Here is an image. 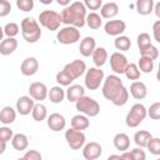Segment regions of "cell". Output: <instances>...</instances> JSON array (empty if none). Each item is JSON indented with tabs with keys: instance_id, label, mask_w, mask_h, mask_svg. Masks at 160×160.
Listing matches in <instances>:
<instances>
[{
	"instance_id": "ffe728a7",
	"label": "cell",
	"mask_w": 160,
	"mask_h": 160,
	"mask_svg": "<svg viewBox=\"0 0 160 160\" xmlns=\"http://www.w3.org/2000/svg\"><path fill=\"white\" fill-rule=\"evenodd\" d=\"M112 144L116 150H119L121 152L126 151L130 148V138L125 132H118L112 139Z\"/></svg>"
},
{
	"instance_id": "6f0895ef",
	"label": "cell",
	"mask_w": 160,
	"mask_h": 160,
	"mask_svg": "<svg viewBox=\"0 0 160 160\" xmlns=\"http://www.w3.org/2000/svg\"><path fill=\"white\" fill-rule=\"evenodd\" d=\"M159 70H160V62H159Z\"/></svg>"
},
{
	"instance_id": "cb8c5ba5",
	"label": "cell",
	"mask_w": 160,
	"mask_h": 160,
	"mask_svg": "<svg viewBox=\"0 0 160 160\" xmlns=\"http://www.w3.org/2000/svg\"><path fill=\"white\" fill-rule=\"evenodd\" d=\"M70 124H71V128L76 130H86L90 126V120H89V116L79 112L71 118Z\"/></svg>"
},
{
	"instance_id": "11a10c76",
	"label": "cell",
	"mask_w": 160,
	"mask_h": 160,
	"mask_svg": "<svg viewBox=\"0 0 160 160\" xmlns=\"http://www.w3.org/2000/svg\"><path fill=\"white\" fill-rule=\"evenodd\" d=\"M108 159H109V160H111V159H119V160H120V159H121V155H120V154H119V155H110Z\"/></svg>"
},
{
	"instance_id": "4316f807",
	"label": "cell",
	"mask_w": 160,
	"mask_h": 160,
	"mask_svg": "<svg viewBox=\"0 0 160 160\" xmlns=\"http://www.w3.org/2000/svg\"><path fill=\"white\" fill-rule=\"evenodd\" d=\"M11 145H12V148H14L15 150H18V151H24V150H26L28 146H29V139H28V136H26L25 134H21V132L14 134V136H12V139H11Z\"/></svg>"
},
{
	"instance_id": "681fc988",
	"label": "cell",
	"mask_w": 160,
	"mask_h": 160,
	"mask_svg": "<svg viewBox=\"0 0 160 160\" xmlns=\"http://www.w3.org/2000/svg\"><path fill=\"white\" fill-rule=\"evenodd\" d=\"M154 14L158 19H160V1L155 2V5H154Z\"/></svg>"
},
{
	"instance_id": "e575fe53",
	"label": "cell",
	"mask_w": 160,
	"mask_h": 160,
	"mask_svg": "<svg viewBox=\"0 0 160 160\" xmlns=\"http://www.w3.org/2000/svg\"><path fill=\"white\" fill-rule=\"evenodd\" d=\"M125 76L128 80H139L140 79V75H141V71L138 66V64H134V62H129L126 70H125Z\"/></svg>"
},
{
	"instance_id": "d6a6232c",
	"label": "cell",
	"mask_w": 160,
	"mask_h": 160,
	"mask_svg": "<svg viewBox=\"0 0 160 160\" xmlns=\"http://www.w3.org/2000/svg\"><path fill=\"white\" fill-rule=\"evenodd\" d=\"M114 46L119 51H128L131 48V40L125 35H119L114 40Z\"/></svg>"
},
{
	"instance_id": "1f68e13d",
	"label": "cell",
	"mask_w": 160,
	"mask_h": 160,
	"mask_svg": "<svg viewBox=\"0 0 160 160\" xmlns=\"http://www.w3.org/2000/svg\"><path fill=\"white\" fill-rule=\"evenodd\" d=\"M86 25L90 29H92V30L100 29V26L102 25V18H101V15H99L95 11H91L90 14L86 15Z\"/></svg>"
},
{
	"instance_id": "603a6c76",
	"label": "cell",
	"mask_w": 160,
	"mask_h": 160,
	"mask_svg": "<svg viewBox=\"0 0 160 160\" xmlns=\"http://www.w3.org/2000/svg\"><path fill=\"white\" fill-rule=\"evenodd\" d=\"M85 95V89L81 85H70L66 90V99L70 102H76L81 96Z\"/></svg>"
},
{
	"instance_id": "4fadbf2b",
	"label": "cell",
	"mask_w": 160,
	"mask_h": 160,
	"mask_svg": "<svg viewBox=\"0 0 160 160\" xmlns=\"http://www.w3.org/2000/svg\"><path fill=\"white\" fill-rule=\"evenodd\" d=\"M102 154V148L99 142L96 141H90L86 142L82 148V156L86 160H95L99 159Z\"/></svg>"
},
{
	"instance_id": "d6986e66",
	"label": "cell",
	"mask_w": 160,
	"mask_h": 160,
	"mask_svg": "<svg viewBox=\"0 0 160 160\" xmlns=\"http://www.w3.org/2000/svg\"><path fill=\"white\" fill-rule=\"evenodd\" d=\"M129 91H130L131 96L134 99H136V100H142L148 95V88H146V85L142 81H138V80H135V81L131 82Z\"/></svg>"
},
{
	"instance_id": "3957f363",
	"label": "cell",
	"mask_w": 160,
	"mask_h": 160,
	"mask_svg": "<svg viewBox=\"0 0 160 160\" xmlns=\"http://www.w3.org/2000/svg\"><path fill=\"white\" fill-rule=\"evenodd\" d=\"M20 28H21V35L26 42L34 44L40 40V38H41L40 24L36 20H34L32 18H24L21 20Z\"/></svg>"
},
{
	"instance_id": "7402d4cb",
	"label": "cell",
	"mask_w": 160,
	"mask_h": 160,
	"mask_svg": "<svg viewBox=\"0 0 160 160\" xmlns=\"http://www.w3.org/2000/svg\"><path fill=\"white\" fill-rule=\"evenodd\" d=\"M18 48V40L15 38H5L0 44V54L4 56L11 55Z\"/></svg>"
},
{
	"instance_id": "8d00e7d4",
	"label": "cell",
	"mask_w": 160,
	"mask_h": 160,
	"mask_svg": "<svg viewBox=\"0 0 160 160\" xmlns=\"http://www.w3.org/2000/svg\"><path fill=\"white\" fill-rule=\"evenodd\" d=\"M139 51H140V55L141 56H148V58H150L152 60H156L159 58V50L152 44L149 45V46H145L142 49H139Z\"/></svg>"
},
{
	"instance_id": "7bdbcfd3",
	"label": "cell",
	"mask_w": 160,
	"mask_h": 160,
	"mask_svg": "<svg viewBox=\"0 0 160 160\" xmlns=\"http://www.w3.org/2000/svg\"><path fill=\"white\" fill-rule=\"evenodd\" d=\"M12 136H14V132L8 125H4V126L0 128V140L8 142V141H10L12 139Z\"/></svg>"
},
{
	"instance_id": "8fae6325",
	"label": "cell",
	"mask_w": 160,
	"mask_h": 160,
	"mask_svg": "<svg viewBox=\"0 0 160 160\" xmlns=\"http://www.w3.org/2000/svg\"><path fill=\"white\" fill-rule=\"evenodd\" d=\"M64 70L66 72H69L74 80L79 79L80 76H82L85 72H86V64L84 60H80V59H76V60H72L71 62H68L65 66H64Z\"/></svg>"
},
{
	"instance_id": "ab89813d",
	"label": "cell",
	"mask_w": 160,
	"mask_h": 160,
	"mask_svg": "<svg viewBox=\"0 0 160 160\" xmlns=\"http://www.w3.org/2000/svg\"><path fill=\"white\" fill-rule=\"evenodd\" d=\"M148 116L152 120H160V102H154L148 109Z\"/></svg>"
},
{
	"instance_id": "2e32d148",
	"label": "cell",
	"mask_w": 160,
	"mask_h": 160,
	"mask_svg": "<svg viewBox=\"0 0 160 160\" xmlns=\"http://www.w3.org/2000/svg\"><path fill=\"white\" fill-rule=\"evenodd\" d=\"M38 70H39V61L34 56L24 59L20 65V71L24 76H32L38 72Z\"/></svg>"
},
{
	"instance_id": "484cf974",
	"label": "cell",
	"mask_w": 160,
	"mask_h": 160,
	"mask_svg": "<svg viewBox=\"0 0 160 160\" xmlns=\"http://www.w3.org/2000/svg\"><path fill=\"white\" fill-rule=\"evenodd\" d=\"M48 98L50 99L51 102H54V104H60V102H62L64 99L66 98V91L61 88V85L52 86V88H50V90H49Z\"/></svg>"
},
{
	"instance_id": "d590c367",
	"label": "cell",
	"mask_w": 160,
	"mask_h": 160,
	"mask_svg": "<svg viewBox=\"0 0 160 160\" xmlns=\"http://www.w3.org/2000/svg\"><path fill=\"white\" fill-rule=\"evenodd\" d=\"M55 80H56V82H58L59 85H61V86H70L71 82L74 81V78H72L69 72H66V71L62 69V70H60V71L56 74Z\"/></svg>"
},
{
	"instance_id": "7c38bea8",
	"label": "cell",
	"mask_w": 160,
	"mask_h": 160,
	"mask_svg": "<svg viewBox=\"0 0 160 160\" xmlns=\"http://www.w3.org/2000/svg\"><path fill=\"white\" fill-rule=\"evenodd\" d=\"M49 89L44 82L40 81H34L29 86V95L35 100V101H42L48 98Z\"/></svg>"
},
{
	"instance_id": "f5cc1de1",
	"label": "cell",
	"mask_w": 160,
	"mask_h": 160,
	"mask_svg": "<svg viewBox=\"0 0 160 160\" xmlns=\"http://www.w3.org/2000/svg\"><path fill=\"white\" fill-rule=\"evenodd\" d=\"M56 2L59 4V5H61V6H68V5H70V2H71V0H56Z\"/></svg>"
},
{
	"instance_id": "5bb4252c",
	"label": "cell",
	"mask_w": 160,
	"mask_h": 160,
	"mask_svg": "<svg viewBox=\"0 0 160 160\" xmlns=\"http://www.w3.org/2000/svg\"><path fill=\"white\" fill-rule=\"evenodd\" d=\"M35 106V100L29 95H22L16 100V110L20 115H29L31 114L32 109Z\"/></svg>"
},
{
	"instance_id": "9c48e42d",
	"label": "cell",
	"mask_w": 160,
	"mask_h": 160,
	"mask_svg": "<svg viewBox=\"0 0 160 160\" xmlns=\"http://www.w3.org/2000/svg\"><path fill=\"white\" fill-rule=\"evenodd\" d=\"M65 140L69 148L72 150H80L86 144V136L82 130H76L74 128H70L65 131Z\"/></svg>"
},
{
	"instance_id": "f546056e",
	"label": "cell",
	"mask_w": 160,
	"mask_h": 160,
	"mask_svg": "<svg viewBox=\"0 0 160 160\" xmlns=\"http://www.w3.org/2000/svg\"><path fill=\"white\" fill-rule=\"evenodd\" d=\"M152 138L151 132L148 131V130H139L134 134V142L136 144V146H140V148H146L150 139Z\"/></svg>"
},
{
	"instance_id": "e0dca14e",
	"label": "cell",
	"mask_w": 160,
	"mask_h": 160,
	"mask_svg": "<svg viewBox=\"0 0 160 160\" xmlns=\"http://www.w3.org/2000/svg\"><path fill=\"white\" fill-rule=\"evenodd\" d=\"M48 128L52 131H61L65 129L66 126V120L64 118V115L59 114V112H52L48 116Z\"/></svg>"
},
{
	"instance_id": "bcb514c9",
	"label": "cell",
	"mask_w": 160,
	"mask_h": 160,
	"mask_svg": "<svg viewBox=\"0 0 160 160\" xmlns=\"http://www.w3.org/2000/svg\"><path fill=\"white\" fill-rule=\"evenodd\" d=\"M88 10H99L102 6V0H84Z\"/></svg>"
},
{
	"instance_id": "f907efd6",
	"label": "cell",
	"mask_w": 160,
	"mask_h": 160,
	"mask_svg": "<svg viewBox=\"0 0 160 160\" xmlns=\"http://www.w3.org/2000/svg\"><path fill=\"white\" fill-rule=\"evenodd\" d=\"M121 159H128V160H132V155H131V151H122L121 154Z\"/></svg>"
},
{
	"instance_id": "7dc6e473",
	"label": "cell",
	"mask_w": 160,
	"mask_h": 160,
	"mask_svg": "<svg viewBox=\"0 0 160 160\" xmlns=\"http://www.w3.org/2000/svg\"><path fill=\"white\" fill-rule=\"evenodd\" d=\"M131 155H132V160H145L146 159V154L142 150V148H140V146L132 149L131 150Z\"/></svg>"
},
{
	"instance_id": "f6af8a7d",
	"label": "cell",
	"mask_w": 160,
	"mask_h": 160,
	"mask_svg": "<svg viewBox=\"0 0 160 160\" xmlns=\"http://www.w3.org/2000/svg\"><path fill=\"white\" fill-rule=\"evenodd\" d=\"M11 11V4L9 0H0V16L5 18Z\"/></svg>"
},
{
	"instance_id": "6da1fadb",
	"label": "cell",
	"mask_w": 160,
	"mask_h": 160,
	"mask_svg": "<svg viewBox=\"0 0 160 160\" xmlns=\"http://www.w3.org/2000/svg\"><path fill=\"white\" fill-rule=\"evenodd\" d=\"M101 92L102 96L115 106H124L129 100V90L124 86L121 78L118 74L108 75L104 79Z\"/></svg>"
},
{
	"instance_id": "30bf717a",
	"label": "cell",
	"mask_w": 160,
	"mask_h": 160,
	"mask_svg": "<svg viewBox=\"0 0 160 160\" xmlns=\"http://www.w3.org/2000/svg\"><path fill=\"white\" fill-rule=\"evenodd\" d=\"M128 65H129V61L121 51H115L110 55V66L115 74H118V75L124 74Z\"/></svg>"
},
{
	"instance_id": "816d5d0a",
	"label": "cell",
	"mask_w": 160,
	"mask_h": 160,
	"mask_svg": "<svg viewBox=\"0 0 160 160\" xmlns=\"http://www.w3.org/2000/svg\"><path fill=\"white\" fill-rule=\"evenodd\" d=\"M5 149H6V141L0 140V155H2L5 152Z\"/></svg>"
},
{
	"instance_id": "4dcf8cb0",
	"label": "cell",
	"mask_w": 160,
	"mask_h": 160,
	"mask_svg": "<svg viewBox=\"0 0 160 160\" xmlns=\"http://www.w3.org/2000/svg\"><path fill=\"white\" fill-rule=\"evenodd\" d=\"M31 116H32V119L35 121H42V120L48 119V109H46V106L44 104H41V101L35 104V106H34V109L31 111Z\"/></svg>"
},
{
	"instance_id": "277c9868",
	"label": "cell",
	"mask_w": 160,
	"mask_h": 160,
	"mask_svg": "<svg viewBox=\"0 0 160 160\" xmlns=\"http://www.w3.org/2000/svg\"><path fill=\"white\" fill-rule=\"evenodd\" d=\"M75 108L79 112L89 116V118H94V116H98L99 112H100V105L99 102L90 98V96H81L76 102H75Z\"/></svg>"
},
{
	"instance_id": "ac0fdd59",
	"label": "cell",
	"mask_w": 160,
	"mask_h": 160,
	"mask_svg": "<svg viewBox=\"0 0 160 160\" xmlns=\"http://www.w3.org/2000/svg\"><path fill=\"white\" fill-rule=\"evenodd\" d=\"M96 49V40L92 36H85L79 45V51L84 58H89L92 55L94 50Z\"/></svg>"
},
{
	"instance_id": "b9f144b4",
	"label": "cell",
	"mask_w": 160,
	"mask_h": 160,
	"mask_svg": "<svg viewBox=\"0 0 160 160\" xmlns=\"http://www.w3.org/2000/svg\"><path fill=\"white\" fill-rule=\"evenodd\" d=\"M34 0H16V6L19 10L24 11V12H29L34 9Z\"/></svg>"
},
{
	"instance_id": "db71d44e",
	"label": "cell",
	"mask_w": 160,
	"mask_h": 160,
	"mask_svg": "<svg viewBox=\"0 0 160 160\" xmlns=\"http://www.w3.org/2000/svg\"><path fill=\"white\" fill-rule=\"evenodd\" d=\"M39 1H40L42 5H50V4H51L54 0H39Z\"/></svg>"
},
{
	"instance_id": "60d3db41",
	"label": "cell",
	"mask_w": 160,
	"mask_h": 160,
	"mask_svg": "<svg viewBox=\"0 0 160 160\" xmlns=\"http://www.w3.org/2000/svg\"><path fill=\"white\" fill-rule=\"evenodd\" d=\"M136 44H138V48L139 49H142L145 46H149L151 45V39H150V35L148 32H141L138 35L136 38Z\"/></svg>"
},
{
	"instance_id": "8992f818",
	"label": "cell",
	"mask_w": 160,
	"mask_h": 160,
	"mask_svg": "<svg viewBox=\"0 0 160 160\" xmlns=\"http://www.w3.org/2000/svg\"><path fill=\"white\" fill-rule=\"evenodd\" d=\"M61 22H62L61 14L54 10H44L39 14V24L50 31L58 30Z\"/></svg>"
},
{
	"instance_id": "f35d334b",
	"label": "cell",
	"mask_w": 160,
	"mask_h": 160,
	"mask_svg": "<svg viewBox=\"0 0 160 160\" xmlns=\"http://www.w3.org/2000/svg\"><path fill=\"white\" fill-rule=\"evenodd\" d=\"M148 150L152 155H160V138H151L148 144Z\"/></svg>"
},
{
	"instance_id": "83f0119b",
	"label": "cell",
	"mask_w": 160,
	"mask_h": 160,
	"mask_svg": "<svg viewBox=\"0 0 160 160\" xmlns=\"http://www.w3.org/2000/svg\"><path fill=\"white\" fill-rule=\"evenodd\" d=\"M154 5H155L154 0H136V4H135L138 14L144 16L154 12Z\"/></svg>"
},
{
	"instance_id": "836d02e7",
	"label": "cell",
	"mask_w": 160,
	"mask_h": 160,
	"mask_svg": "<svg viewBox=\"0 0 160 160\" xmlns=\"http://www.w3.org/2000/svg\"><path fill=\"white\" fill-rule=\"evenodd\" d=\"M138 66H139L141 72L149 74V72H151L154 70V60L148 58V56H141L140 55V59L138 61Z\"/></svg>"
},
{
	"instance_id": "d4e9b609",
	"label": "cell",
	"mask_w": 160,
	"mask_h": 160,
	"mask_svg": "<svg viewBox=\"0 0 160 160\" xmlns=\"http://www.w3.org/2000/svg\"><path fill=\"white\" fill-rule=\"evenodd\" d=\"M16 109L11 106H4L0 111V122L2 125H10L16 119Z\"/></svg>"
},
{
	"instance_id": "44dd1931",
	"label": "cell",
	"mask_w": 160,
	"mask_h": 160,
	"mask_svg": "<svg viewBox=\"0 0 160 160\" xmlns=\"http://www.w3.org/2000/svg\"><path fill=\"white\" fill-rule=\"evenodd\" d=\"M119 12V5L114 1H109L106 4H102L100 8V15L102 19H112Z\"/></svg>"
},
{
	"instance_id": "9a60e30c",
	"label": "cell",
	"mask_w": 160,
	"mask_h": 160,
	"mask_svg": "<svg viewBox=\"0 0 160 160\" xmlns=\"http://www.w3.org/2000/svg\"><path fill=\"white\" fill-rule=\"evenodd\" d=\"M104 30L110 36H119L126 30V24L124 20H109L104 25Z\"/></svg>"
},
{
	"instance_id": "c3c4849f",
	"label": "cell",
	"mask_w": 160,
	"mask_h": 160,
	"mask_svg": "<svg viewBox=\"0 0 160 160\" xmlns=\"http://www.w3.org/2000/svg\"><path fill=\"white\" fill-rule=\"evenodd\" d=\"M152 36H154L155 41L160 42V19L152 24Z\"/></svg>"
},
{
	"instance_id": "7a4b0ae2",
	"label": "cell",
	"mask_w": 160,
	"mask_h": 160,
	"mask_svg": "<svg viewBox=\"0 0 160 160\" xmlns=\"http://www.w3.org/2000/svg\"><path fill=\"white\" fill-rule=\"evenodd\" d=\"M86 6L81 1H74L70 5L65 6L64 10L60 12L62 24L72 25L76 28H82L86 25Z\"/></svg>"
},
{
	"instance_id": "ba28073f",
	"label": "cell",
	"mask_w": 160,
	"mask_h": 160,
	"mask_svg": "<svg viewBox=\"0 0 160 160\" xmlns=\"http://www.w3.org/2000/svg\"><path fill=\"white\" fill-rule=\"evenodd\" d=\"M101 82H104V71L98 68H90L86 70L85 72V79H84V84L86 86V89L89 90H98L101 85Z\"/></svg>"
},
{
	"instance_id": "74e56055",
	"label": "cell",
	"mask_w": 160,
	"mask_h": 160,
	"mask_svg": "<svg viewBox=\"0 0 160 160\" xmlns=\"http://www.w3.org/2000/svg\"><path fill=\"white\" fill-rule=\"evenodd\" d=\"M21 28H19V25L16 22H8L4 26V35L6 38H15L19 34V30Z\"/></svg>"
},
{
	"instance_id": "52a82bcc",
	"label": "cell",
	"mask_w": 160,
	"mask_h": 160,
	"mask_svg": "<svg viewBox=\"0 0 160 160\" xmlns=\"http://www.w3.org/2000/svg\"><path fill=\"white\" fill-rule=\"evenodd\" d=\"M56 39L62 45H71L80 40V30L72 25H65L58 31Z\"/></svg>"
},
{
	"instance_id": "ee69618b",
	"label": "cell",
	"mask_w": 160,
	"mask_h": 160,
	"mask_svg": "<svg viewBox=\"0 0 160 160\" xmlns=\"http://www.w3.org/2000/svg\"><path fill=\"white\" fill-rule=\"evenodd\" d=\"M42 155L38 151V150H28L22 156H21V160H41Z\"/></svg>"
},
{
	"instance_id": "5b68a950",
	"label": "cell",
	"mask_w": 160,
	"mask_h": 160,
	"mask_svg": "<svg viewBox=\"0 0 160 160\" xmlns=\"http://www.w3.org/2000/svg\"><path fill=\"white\" fill-rule=\"evenodd\" d=\"M148 116V109L145 108L144 104L136 102L131 106L130 111L128 112L125 118V124L129 128H138Z\"/></svg>"
},
{
	"instance_id": "9f6ffc18",
	"label": "cell",
	"mask_w": 160,
	"mask_h": 160,
	"mask_svg": "<svg viewBox=\"0 0 160 160\" xmlns=\"http://www.w3.org/2000/svg\"><path fill=\"white\" fill-rule=\"evenodd\" d=\"M156 80L160 82V70H158V72H156Z\"/></svg>"
},
{
	"instance_id": "f1b7e54d",
	"label": "cell",
	"mask_w": 160,
	"mask_h": 160,
	"mask_svg": "<svg viewBox=\"0 0 160 160\" xmlns=\"http://www.w3.org/2000/svg\"><path fill=\"white\" fill-rule=\"evenodd\" d=\"M91 58H92V61H94L95 66L101 68V66H102V65H105V62L108 61L109 55H108V51H106V49H105V48L99 46V48H96V49L94 50V52H92Z\"/></svg>"
}]
</instances>
